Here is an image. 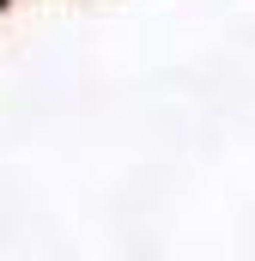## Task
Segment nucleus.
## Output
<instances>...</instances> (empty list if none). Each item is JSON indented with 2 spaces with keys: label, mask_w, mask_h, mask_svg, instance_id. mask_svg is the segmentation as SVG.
I'll list each match as a JSON object with an SVG mask.
<instances>
[{
  "label": "nucleus",
  "mask_w": 255,
  "mask_h": 261,
  "mask_svg": "<svg viewBox=\"0 0 255 261\" xmlns=\"http://www.w3.org/2000/svg\"><path fill=\"white\" fill-rule=\"evenodd\" d=\"M0 6H6V0H0Z\"/></svg>",
  "instance_id": "f257e3e1"
}]
</instances>
